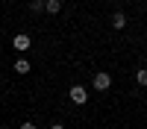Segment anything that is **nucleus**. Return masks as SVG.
Instances as JSON below:
<instances>
[{
  "mask_svg": "<svg viewBox=\"0 0 147 129\" xmlns=\"http://www.w3.org/2000/svg\"><path fill=\"white\" fill-rule=\"evenodd\" d=\"M18 129H35V123H21Z\"/></svg>",
  "mask_w": 147,
  "mask_h": 129,
  "instance_id": "9",
  "label": "nucleus"
},
{
  "mask_svg": "<svg viewBox=\"0 0 147 129\" xmlns=\"http://www.w3.org/2000/svg\"><path fill=\"white\" fill-rule=\"evenodd\" d=\"M30 68H32V65H30V59H24V56H18V59H15V74H21V76H24V74H30Z\"/></svg>",
  "mask_w": 147,
  "mask_h": 129,
  "instance_id": "4",
  "label": "nucleus"
},
{
  "mask_svg": "<svg viewBox=\"0 0 147 129\" xmlns=\"http://www.w3.org/2000/svg\"><path fill=\"white\" fill-rule=\"evenodd\" d=\"M12 47H15V50H18V53H27V50H30V47H32V38H30V35H27V32H18V35H15V38H12Z\"/></svg>",
  "mask_w": 147,
  "mask_h": 129,
  "instance_id": "3",
  "label": "nucleus"
},
{
  "mask_svg": "<svg viewBox=\"0 0 147 129\" xmlns=\"http://www.w3.org/2000/svg\"><path fill=\"white\" fill-rule=\"evenodd\" d=\"M44 12L47 15H59L62 12V0H44Z\"/></svg>",
  "mask_w": 147,
  "mask_h": 129,
  "instance_id": "5",
  "label": "nucleus"
},
{
  "mask_svg": "<svg viewBox=\"0 0 147 129\" xmlns=\"http://www.w3.org/2000/svg\"><path fill=\"white\" fill-rule=\"evenodd\" d=\"M50 129H65V126L62 123H50Z\"/></svg>",
  "mask_w": 147,
  "mask_h": 129,
  "instance_id": "10",
  "label": "nucleus"
},
{
  "mask_svg": "<svg viewBox=\"0 0 147 129\" xmlns=\"http://www.w3.org/2000/svg\"><path fill=\"white\" fill-rule=\"evenodd\" d=\"M91 85H94L97 91H109V88H112V74H106V70H97L94 79H91Z\"/></svg>",
  "mask_w": 147,
  "mask_h": 129,
  "instance_id": "1",
  "label": "nucleus"
},
{
  "mask_svg": "<svg viewBox=\"0 0 147 129\" xmlns=\"http://www.w3.org/2000/svg\"><path fill=\"white\" fill-rule=\"evenodd\" d=\"M136 82H138V85H144V88H147V68L136 70Z\"/></svg>",
  "mask_w": 147,
  "mask_h": 129,
  "instance_id": "7",
  "label": "nucleus"
},
{
  "mask_svg": "<svg viewBox=\"0 0 147 129\" xmlns=\"http://www.w3.org/2000/svg\"><path fill=\"white\" fill-rule=\"evenodd\" d=\"M68 97H71L74 106H85V103H88V91H85V85H74L68 91Z\"/></svg>",
  "mask_w": 147,
  "mask_h": 129,
  "instance_id": "2",
  "label": "nucleus"
},
{
  "mask_svg": "<svg viewBox=\"0 0 147 129\" xmlns=\"http://www.w3.org/2000/svg\"><path fill=\"white\" fill-rule=\"evenodd\" d=\"M30 9L35 12V15H41L44 12V0H30Z\"/></svg>",
  "mask_w": 147,
  "mask_h": 129,
  "instance_id": "8",
  "label": "nucleus"
},
{
  "mask_svg": "<svg viewBox=\"0 0 147 129\" xmlns=\"http://www.w3.org/2000/svg\"><path fill=\"white\" fill-rule=\"evenodd\" d=\"M112 27L115 29H124L127 27V15H124V12H112Z\"/></svg>",
  "mask_w": 147,
  "mask_h": 129,
  "instance_id": "6",
  "label": "nucleus"
}]
</instances>
